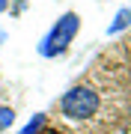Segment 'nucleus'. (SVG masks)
I'll use <instances>...</instances> for the list:
<instances>
[{"instance_id": "6", "label": "nucleus", "mask_w": 131, "mask_h": 134, "mask_svg": "<svg viewBox=\"0 0 131 134\" xmlns=\"http://www.w3.org/2000/svg\"><path fill=\"white\" fill-rule=\"evenodd\" d=\"M6 6H9V0H0V12H3V9H6Z\"/></svg>"}, {"instance_id": "3", "label": "nucleus", "mask_w": 131, "mask_h": 134, "mask_svg": "<svg viewBox=\"0 0 131 134\" xmlns=\"http://www.w3.org/2000/svg\"><path fill=\"white\" fill-rule=\"evenodd\" d=\"M128 27H131V6H125V9H119L116 15H113V21H110V27H107V33L116 36V33H122V30H128Z\"/></svg>"}, {"instance_id": "4", "label": "nucleus", "mask_w": 131, "mask_h": 134, "mask_svg": "<svg viewBox=\"0 0 131 134\" xmlns=\"http://www.w3.org/2000/svg\"><path fill=\"white\" fill-rule=\"evenodd\" d=\"M42 128H45V113H36V116H33V119H30L18 134H42Z\"/></svg>"}, {"instance_id": "1", "label": "nucleus", "mask_w": 131, "mask_h": 134, "mask_svg": "<svg viewBox=\"0 0 131 134\" xmlns=\"http://www.w3.org/2000/svg\"><path fill=\"white\" fill-rule=\"evenodd\" d=\"M78 30H81V15H78V12H63L57 21H54V27L42 36V42H39V54H42L45 60L63 57V54L69 51V45L75 42Z\"/></svg>"}, {"instance_id": "2", "label": "nucleus", "mask_w": 131, "mask_h": 134, "mask_svg": "<svg viewBox=\"0 0 131 134\" xmlns=\"http://www.w3.org/2000/svg\"><path fill=\"white\" fill-rule=\"evenodd\" d=\"M98 92L92 86H72L60 98V110L66 119H92L98 113Z\"/></svg>"}, {"instance_id": "5", "label": "nucleus", "mask_w": 131, "mask_h": 134, "mask_svg": "<svg viewBox=\"0 0 131 134\" xmlns=\"http://www.w3.org/2000/svg\"><path fill=\"white\" fill-rule=\"evenodd\" d=\"M15 122V110L12 107H0V131H6Z\"/></svg>"}]
</instances>
